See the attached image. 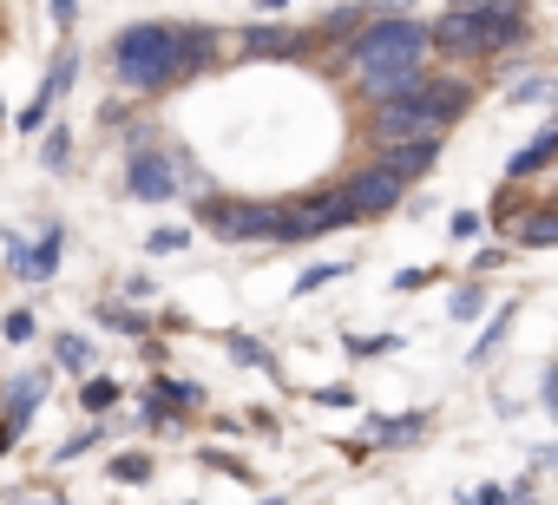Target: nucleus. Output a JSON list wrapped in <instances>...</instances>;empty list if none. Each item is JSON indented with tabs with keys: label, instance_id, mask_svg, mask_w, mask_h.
Here are the masks:
<instances>
[{
	"label": "nucleus",
	"instance_id": "29",
	"mask_svg": "<svg viewBox=\"0 0 558 505\" xmlns=\"http://www.w3.org/2000/svg\"><path fill=\"white\" fill-rule=\"evenodd\" d=\"M178 249H191V230H184V223H158V230L145 236V257H178Z\"/></svg>",
	"mask_w": 558,
	"mask_h": 505
},
{
	"label": "nucleus",
	"instance_id": "5",
	"mask_svg": "<svg viewBox=\"0 0 558 505\" xmlns=\"http://www.w3.org/2000/svg\"><path fill=\"white\" fill-rule=\"evenodd\" d=\"M336 230H355V204L342 197V184L276 197V243H316V236H336Z\"/></svg>",
	"mask_w": 558,
	"mask_h": 505
},
{
	"label": "nucleus",
	"instance_id": "41",
	"mask_svg": "<svg viewBox=\"0 0 558 505\" xmlns=\"http://www.w3.org/2000/svg\"><path fill=\"white\" fill-rule=\"evenodd\" d=\"M525 459H532V466H538V472H558V446H551V440H545V446H532V453H525Z\"/></svg>",
	"mask_w": 558,
	"mask_h": 505
},
{
	"label": "nucleus",
	"instance_id": "24",
	"mask_svg": "<svg viewBox=\"0 0 558 505\" xmlns=\"http://www.w3.org/2000/svg\"><path fill=\"white\" fill-rule=\"evenodd\" d=\"M40 171H53V177L73 171V132L60 119H53V132H40Z\"/></svg>",
	"mask_w": 558,
	"mask_h": 505
},
{
	"label": "nucleus",
	"instance_id": "13",
	"mask_svg": "<svg viewBox=\"0 0 558 505\" xmlns=\"http://www.w3.org/2000/svg\"><path fill=\"white\" fill-rule=\"evenodd\" d=\"M440 151H447V138H401V145H381V151H368V158H381L395 177H408V184H421L434 164H440Z\"/></svg>",
	"mask_w": 558,
	"mask_h": 505
},
{
	"label": "nucleus",
	"instance_id": "3",
	"mask_svg": "<svg viewBox=\"0 0 558 505\" xmlns=\"http://www.w3.org/2000/svg\"><path fill=\"white\" fill-rule=\"evenodd\" d=\"M480 99V79L460 73V66H434L421 73L414 86H401L395 99H375L362 106V145L381 151V145H401V138H447Z\"/></svg>",
	"mask_w": 558,
	"mask_h": 505
},
{
	"label": "nucleus",
	"instance_id": "20",
	"mask_svg": "<svg viewBox=\"0 0 558 505\" xmlns=\"http://www.w3.org/2000/svg\"><path fill=\"white\" fill-rule=\"evenodd\" d=\"M217 348L236 361V368H263L269 381H283V368H276V355H269V342H256V335H243V329H230V335H217Z\"/></svg>",
	"mask_w": 558,
	"mask_h": 505
},
{
	"label": "nucleus",
	"instance_id": "40",
	"mask_svg": "<svg viewBox=\"0 0 558 505\" xmlns=\"http://www.w3.org/2000/svg\"><path fill=\"white\" fill-rule=\"evenodd\" d=\"M538 401H545V414L558 420V361H551V368L538 374Z\"/></svg>",
	"mask_w": 558,
	"mask_h": 505
},
{
	"label": "nucleus",
	"instance_id": "45",
	"mask_svg": "<svg viewBox=\"0 0 558 505\" xmlns=\"http://www.w3.org/2000/svg\"><path fill=\"white\" fill-rule=\"evenodd\" d=\"M447 8H486V0H447Z\"/></svg>",
	"mask_w": 558,
	"mask_h": 505
},
{
	"label": "nucleus",
	"instance_id": "38",
	"mask_svg": "<svg viewBox=\"0 0 558 505\" xmlns=\"http://www.w3.org/2000/svg\"><path fill=\"white\" fill-rule=\"evenodd\" d=\"M316 407H362V394L349 381H329V387H316Z\"/></svg>",
	"mask_w": 558,
	"mask_h": 505
},
{
	"label": "nucleus",
	"instance_id": "14",
	"mask_svg": "<svg viewBox=\"0 0 558 505\" xmlns=\"http://www.w3.org/2000/svg\"><path fill=\"white\" fill-rule=\"evenodd\" d=\"M551 164H558V119H551V125H538V132L506 158V184H532V177H538V171H551Z\"/></svg>",
	"mask_w": 558,
	"mask_h": 505
},
{
	"label": "nucleus",
	"instance_id": "11",
	"mask_svg": "<svg viewBox=\"0 0 558 505\" xmlns=\"http://www.w3.org/2000/svg\"><path fill=\"white\" fill-rule=\"evenodd\" d=\"M434 433V407H408V414H362V446H381V453H395V446H414V440H427Z\"/></svg>",
	"mask_w": 558,
	"mask_h": 505
},
{
	"label": "nucleus",
	"instance_id": "42",
	"mask_svg": "<svg viewBox=\"0 0 558 505\" xmlns=\"http://www.w3.org/2000/svg\"><path fill=\"white\" fill-rule=\"evenodd\" d=\"M473 505H512V492L506 485H473Z\"/></svg>",
	"mask_w": 558,
	"mask_h": 505
},
{
	"label": "nucleus",
	"instance_id": "27",
	"mask_svg": "<svg viewBox=\"0 0 558 505\" xmlns=\"http://www.w3.org/2000/svg\"><path fill=\"white\" fill-rule=\"evenodd\" d=\"M558 99V79L551 73H525V79H512V93H506V106H551Z\"/></svg>",
	"mask_w": 558,
	"mask_h": 505
},
{
	"label": "nucleus",
	"instance_id": "4",
	"mask_svg": "<svg viewBox=\"0 0 558 505\" xmlns=\"http://www.w3.org/2000/svg\"><path fill=\"white\" fill-rule=\"evenodd\" d=\"M434 34V60L440 66H460V73H480V66H499L512 47L532 40V8L525 0H486V8H440L427 21Z\"/></svg>",
	"mask_w": 558,
	"mask_h": 505
},
{
	"label": "nucleus",
	"instance_id": "43",
	"mask_svg": "<svg viewBox=\"0 0 558 505\" xmlns=\"http://www.w3.org/2000/svg\"><path fill=\"white\" fill-rule=\"evenodd\" d=\"M151 296V276H125V303H145Z\"/></svg>",
	"mask_w": 558,
	"mask_h": 505
},
{
	"label": "nucleus",
	"instance_id": "32",
	"mask_svg": "<svg viewBox=\"0 0 558 505\" xmlns=\"http://www.w3.org/2000/svg\"><path fill=\"white\" fill-rule=\"evenodd\" d=\"M447 236H453V243H480V236H486V210H453V217H447Z\"/></svg>",
	"mask_w": 558,
	"mask_h": 505
},
{
	"label": "nucleus",
	"instance_id": "28",
	"mask_svg": "<svg viewBox=\"0 0 558 505\" xmlns=\"http://www.w3.org/2000/svg\"><path fill=\"white\" fill-rule=\"evenodd\" d=\"M342 348H349L355 361H381V355H401L408 335H342Z\"/></svg>",
	"mask_w": 558,
	"mask_h": 505
},
{
	"label": "nucleus",
	"instance_id": "23",
	"mask_svg": "<svg viewBox=\"0 0 558 505\" xmlns=\"http://www.w3.org/2000/svg\"><path fill=\"white\" fill-rule=\"evenodd\" d=\"M119 401H125V387H119L112 374H86V381H80V414H99V420H106Z\"/></svg>",
	"mask_w": 558,
	"mask_h": 505
},
{
	"label": "nucleus",
	"instance_id": "2",
	"mask_svg": "<svg viewBox=\"0 0 558 505\" xmlns=\"http://www.w3.org/2000/svg\"><path fill=\"white\" fill-rule=\"evenodd\" d=\"M323 66H329V79H342V93L355 106H375V99H395L401 86H414L421 73H434L440 60H434L427 21H414V14L395 8V14L362 21L349 40H336L323 53Z\"/></svg>",
	"mask_w": 558,
	"mask_h": 505
},
{
	"label": "nucleus",
	"instance_id": "21",
	"mask_svg": "<svg viewBox=\"0 0 558 505\" xmlns=\"http://www.w3.org/2000/svg\"><path fill=\"white\" fill-rule=\"evenodd\" d=\"M106 479H119V485H151V479H158V459L138 453V446H119V453H106Z\"/></svg>",
	"mask_w": 558,
	"mask_h": 505
},
{
	"label": "nucleus",
	"instance_id": "18",
	"mask_svg": "<svg viewBox=\"0 0 558 505\" xmlns=\"http://www.w3.org/2000/svg\"><path fill=\"white\" fill-rule=\"evenodd\" d=\"M53 368L73 374V381H86V374H99V348L80 329H53Z\"/></svg>",
	"mask_w": 558,
	"mask_h": 505
},
{
	"label": "nucleus",
	"instance_id": "39",
	"mask_svg": "<svg viewBox=\"0 0 558 505\" xmlns=\"http://www.w3.org/2000/svg\"><path fill=\"white\" fill-rule=\"evenodd\" d=\"M47 14H53L60 40H73V27H80V0H47Z\"/></svg>",
	"mask_w": 558,
	"mask_h": 505
},
{
	"label": "nucleus",
	"instance_id": "33",
	"mask_svg": "<svg viewBox=\"0 0 558 505\" xmlns=\"http://www.w3.org/2000/svg\"><path fill=\"white\" fill-rule=\"evenodd\" d=\"M93 446H106V427H86V433H73V440H60V446H53V466H66V459H80V453H93Z\"/></svg>",
	"mask_w": 558,
	"mask_h": 505
},
{
	"label": "nucleus",
	"instance_id": "12",
	"mask_svg": "<svg viewBox=\"0 0 558 505\" xmlns=\"http://www.w3.org/2000/svg\"><path fill=\"white\" fill-rule=\"evenodd\" d=\"M236 60H303L316 40L310 34H296V27H276V21H256V27H243L236 40Z\"/></svg>",
	"mask_w": 558,
	"mask_h": 505
},
{
	"label": "nucleus",
	"instance_id": "37",
	"mask_svg": "<svg viewBox=\"0 0 558 505\" xmlns=\"http://www.w3.org/2000/svg\"><path fill=\"white\" fill-rule=\"evenodd\" d=\"M434 283H440V270H427V263H421V270H395V290H401V296H414V290H434Z\"/></svg>",
	"mask_w": 558,
	"mask_h": 505
},
{
	"label": "nucleus",
	"instance_id": "22",
	"mask_svg": "<svg viewBox=\"0 0 558 505\" xmlns=\"http://www.w3.org/2000/svg\"><path fill=\"white\" fill-rule=\"evenodd\" d=\"M493 303H486V276H466V283H453L447 290V322H480Z\"/></svg>",
	"mask_w": 558,
	"mask_h": 505
},
{
	"label": "nucleus",
	"instance_id": "6",
	"mask_svg": "<svg viewBox=\"0 0 558 505\" xmlns=\"http://www.w3.org/2000/svg\"><path fill=\"white\" fill-rule=\"evenodd\" d=\"M191 223L210 230L217 243H276V197H230V190H204L191 204Z\"/></svg>",
	"mask_w": 558,
	"mask_h": 505
},
{
	"label": "nucleus",
	"instance_id": "16",
	"mask_svg": "<svg viewBox=\"0 0 558 505\" xmlns=\"http://www.w3.org/2000/svg\"><path fill=\"white\" fill-rule=\"evenodd\" d=\"M93 322L112 329V335H132V342H151V329H158V316L138 309V303H125V296H99L93 303Z\"/></svg>",
	"mask_w": 558,
	"mask_h": 505
},
{
	"label": "nucleus",
	"instance_id": "34",
	"mask_svg": "<svg viewBox=\"0 0 558 505\" xmlns=\"http://www.w3.org/2000/svg\"><path fill=\"white\" fill-rule=\"evenodd\" d=\"M204 466H217L223 479H243V485H256V466H250L243 453H210V446H204Z\"/></svg>",
	"mask_w": 558,
	"mask_h": 505
},
{
	"label": "nucleus",
	"instance_id": "26",
	"mask_svg": "<svg viewBox=\"0 0 558 505\" xmlns=\"http://www.w3.org/2000/svg\"><path fill=\"white\" fill-rule=\"evenodd\" d=\"M342 276H349V263H303V270H296V283H290V296L303 303V296H316V290L342 283Z\"/></svg>",
	"mask_w": 558,
	"mask_h": 505
},
{
	"label": "nucleus",
	"instance_id": "25",
	"mask_svg": "<svg viewBox=\"0 0 558 505\" xmlns=\"http://www.w3.org/2000/svg\"><path fill=\"white\" fill-rule=\"evenodd\" d=\"M525 204H532V190H519V184H499V197H493L486 223H493V230H512V223L525 217Z\"/></svg>",
	"mask_w": 558,
	"mask_h": 505
},
{
	"label": "nucleus",
	"instance_id": "10",
	"mask_svg": "<svg viewBox=\"0 0 558 505\" xmlns=\"http://www.w3.org/2000/svg\"><path fill=\"white\" fill-rule=\"evenodd\" d=\"M73 79H80V47L73 40H60L53 47V60H47V73H40V93L27 99V112H21V132H47V119H53V106L73 93Z\"/></svg>",
	"mask_w": 558,
	"mask_h": 505
},
{
	"label": "nucleus",
	"instance_id": "9",
	"mask_svg": "<svg viewBox=\"0 0 558 505\" xmlns=\"http://www.w3.org/2000/svg\"><path fill=\"white\" fill-rule=\"evenodd\" d=\"M125 197H132V204H151V210L184 197L171 145H145V151H125Z\"/></svg>",
	"mask_w": 558,
	"mask_h": 505
},
{
	"label": "nucleus",
	"instance_id": "46",
	"mask_svg": "<svg viewBox=\"0 0 558 505\" xmlns=\"http://www.w3.org/2000/svg\"><path fill=\"white\" fill-rule=\"evenodd\" d=\"M263 505H290V498H283V492H269V498H263Z\"/></svg>",
	"mask_w": 558,
	"mask_h": 505
},
{
	"label": "nucleus",
	"instance_id": "35",
	"mask_svg": "<svg viewBox=\"0 0 558 505\" xmlns=\"http://www.w3.org/2000/svg\"><path fill=\"white\" fill-rule=\"evenodd\" d=\"M0 505H66V492H53V485H21V492H0Z\"/></svg>",
	"mask_w": 558,
	"mask_h": 505
},
{
	"label": "nucleus",
	"instance_id": "8",
	"mask_svg": "<svg viewBox=\"0 0 558 505\" xmlns=\"http://www.w3.org/2000/svg\"><path fill=\"white\" fill-rule=\"evenodd\" d=\"M342 197L355 204V223H381V217H395V210H408V197H414V184L408 177H395L381 158H362L349 177H342Z\"/></svg>",
	"mask_w": 558,
	"mask_h": 505
},
{
	"label": "nucleus",
	"instance_id": "44",
	"mask_svg": "<svg viewBox=\"0 0 558 505\" xmlns=\"http://www.w3.org/2000/svg\"><path fill=\"white\" fill-rule=\"evenodd\" d=\"M250 8H256V21H263V14L276 21V14H283V8H290V0H250Z\"/></svg>",
	"mask_w": 558,
	"mask_h": 505
},
{
	"label": "nucleus",
	"instance_id": "7",
	"mask_svg": "<svg viewBox=\"0 0 558 505\" xmlns=\"http://www.w3.org/2000/svg\"><path fill=\"white\" fill-rule=\"evenodd\" d=\"M0 249H8V257H0V270H8L14 283H53L60 276V249H66V223L60 217H40V230L34 236H21V230H0Z\"/></svg>",
	"mask_w": 558,
	"mask_h": 505
},
{
	"label": "nucleus",
	"instance_id": "30",
	"mask_svg": "<svg viewBox=\"0 0 558 505\" xmlns=\"http://www.w3.org/2000/svg\"><path fill=\"white\" fill-rule=\"evenodd\" d=\"M34 335H40L34 309H8V316H0V342H8V348H27Z\"/></svg>",
	"mask_w": 558,
	"mask_h": 505
},
{
	"label": "nucleus",
	"instance_id": "19",
	"mask_svg": "<svg viewBox=\"0 0 558 505\" xmlns=\"http://www.w3.org/2000/svg\"><path fill=\"white\" fill-rule=\"evenodd\" d=\"M145 394H151V401H165V407H178V414H204V401H210L197 381H178V374H165V368H151Z\"/></svg>",
	"mask_w": 558,
	"mask_h": 505
},
{
	"label": "nucleus",
	"instance_id": "31",
	"mask_svg": "<svg viewBox=\"0 0 558 505\" xmlns=\"http://www.w3.org/2000/svg\"><path fill=\"white\" fill-rule=\"evenodd\" d=\"M512 263V243H480L473 257H466V276H493V270H506Z\"/></svg>",
	"mask_w": 558,
	"mask_h": 505
},
{
	"label": "nucleus",
	"instance_id": "17",
	"mask_svg": "<svg viewBox=\"0 0 558 505\" xmlns=\"http://www.w3.org/2000/svg\"><path fill=\"white\" fill-rule=\"evenodd\" d=\"M519 309H525V303H499V309H486V329L473 335V348H466V368H486V361H493V355L506 348V335H512Z\"/></svg>",
	"mask_w": 558,
	"mask_h": 505
},
{
	"label": "nucleus",
	"instance_id": "47",
	"mask_svg": "<svg viewBox=\"0 0 558 505\" xmlns=\"http://www.w3.org/2000/svg\"><path fill=\"white\" fill-rule=\"evenodd\" d=\"M0 125H8V112H0Z\"/></svg>",
	"mask_w": 558,
	"mask_h": 505
},
{
	"label": "nucleus",
	"instance_id": "15",
	"mask_svg": "<svg viewBox=\"0 0 558 505\" xmlns=\"http://www.w3.org/2000/svg\"><path fill=\"white\" fill-rule=\"evenodd\" d=\"M512 249H558V197H532L525 217L506 230Z\"/></svg>",
	"mask_w": 558,
	"mask_h": 505
},
{
	"label": "nucleus",
	"instance_id": "1",
	"mask_svg": "<svg viewBox=\"0 0 558 505\" xmlns=\"http://www.w3.org/2000/svg\"><path fill=\"white\" fill-rule=\"evenodd\" d=\"M223 60V34L204 27V21H132L112 34L106 47V73L119 93H132L138 106L204 79L210 66Z\"/></svg>",
	"mask_w": 558,
	"mask_h": 505
},
{
	"label": "nucleus",
	"instance_id": "36",
	"mask_svg": "<svg viewBox=\"0 0 558 505\" xmlns=\"http://www.w3.org/2000/svg\"><path fill=\"white\" fill-rule=\"evenodd\" d=\"M132 112H138V106H132V99H99V132H112V138H119V132H125V119H132Z\"/></svg>",
	"mask_w": 558,
	"mask_h": 505
}]
</instances>
